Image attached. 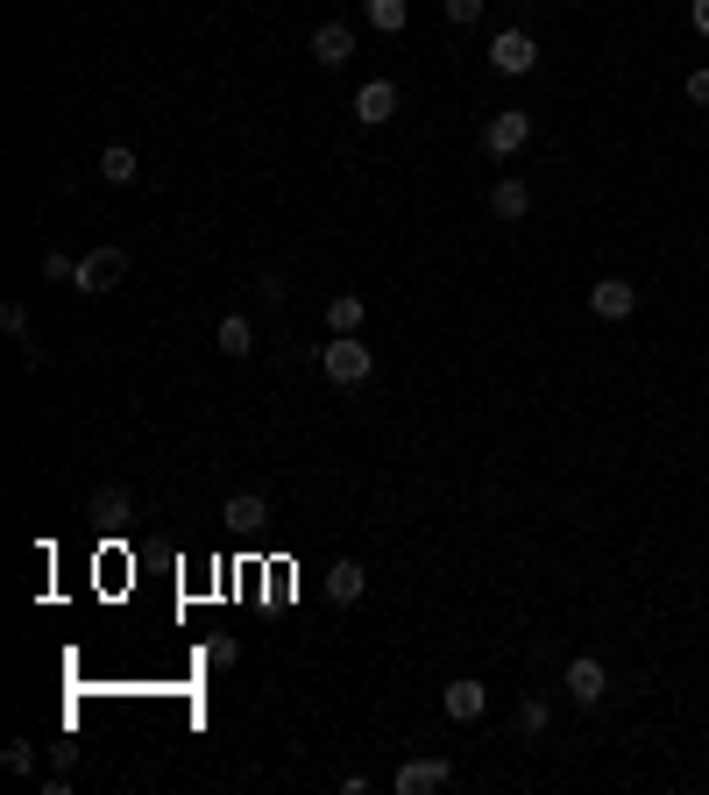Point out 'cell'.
Returning a JSON list of instances; mask_svg holds the SVG:
<instances>
[{
    "label": "cell",
    "instance_id": "obj_2",
    "mask_svg": "<svg viewBox=\"0 0 709 795\" xmlns=\"http://www.w3.org/2000/svg\"><path fill=\"white\" fill-rule=\"evenodd\" d=\"M121 277H128V249H114V242H100L93 249V257H79V277H71V284H79V292L85 298H100V292H114V284Z\"/></svg>",
    "mask_w": 709,
    "mask_h": 795
},
{
    "label": "cell",
    "instance_id": "obj_5",
    "mask_svg": "<svg viewBox=\"0 0 709 795\" xmlns=\"http://www.w3.org/2000/svg\"><path fill=\"white\" fill-rule=\"evenodd\" d=\"M533 65H539V43L525 36V29H504V36L490 43V71H504V79H525Z\"/></svg>",
    "mask_w": 709,
    "mask_h": 795
},
{
    "label": "cell",
    "instance_id": "obj_16",
    "mask_svg": "<svg viewBox=\"0 0 709 795\" xmlns=\"http://www.w3.org/2000/svg\"><path fill=\"white\" fill-rule=\"evenodd\" d=\"M214 349H220V355H235V363H241V355H249V349H255V327H249V320H241V313H228V320H220V327H214Z\"/></svg>",
    "mask_w": 709,
    "mask_h": 795
},
{
    "label": "cell",
    "instance_id": "obj_8",
    "mask_svg": "<svg viewBox=\"0 0 709 795\" xmlns=\"http://www.w3.org/2000/svg\"><path fill=\"white\" fill-rule=\"evenodd\" d=\"M312 57H320L327 71H341L355 57V29L348 22H320V29H312Z\"/></svg>",
    "mask_w": 709,
    "mask_h": 795
},
{
    "label": "cell",
    "instance_id": "obj_3",
    "mask_svg": "<svg viewBox=\"0 0 709 795\" xmlns=\"http://www.w3.org/2000/svg\"><path fill=\"white\" fill-rule=\"evenodd\" d=\"M525 143H533V114H525V107H504V114H490V128H482V149H490L496 163H504V157H518Z\"/></svg>",
    "mask_w": 709,
    "mask_h": 795
},
{
    "label": "cell",
    "instance_id": "obj_7",
    "mask_svg": "<svg viewBox=\"0 0 709 795\" xmlns=\"http://www.w3.org/2000/svg\"><path fill=\"white\" fill-rule=\"evenodd\" d=\"M590 313L596 320H631V313H639V284H625V277L590 284Z\"/></svg>",
    "mask_w": 709,
    "mask_h": 795
},
{
    "label": "cell",
    "instance_id": "obj_14",
    "mask_svg": "<svg viewBox=\"0 0 709 795\" xmlns=\"http://www.w3.org/2000/svg\"><path fill=\"white\" fill-rule=\"evenodd\" d=\"M100 178H107V185H135V178H142L135 149L128 143H107V149H100Z\"/></svg>",
    "mask_w": 709,
    "mask_h": 795
},
{
    "label": "cell",
    "instance_id": "obj_27",
    "mask_svg": "<svg viewBox=\"0 0 709 795\" xmlns=\"http://www.w3.org/2000/svg\"><path fill=\"white\" fill-rule=\"evenodd\" d=\"M688 22H696V36H709V0H696V8H688Z\"/></svg>",
    "mask_w": 709,
    "mask_h": 795
},
{
    "label": "cell",
    "instance_id": "obj_24",
    "mask_svg": "<svg viewBox=\"0 0 709 795\" xmlns=\"http://www.w3.org/2000/svg\"><path fill=\"white\" fill-rule=\"evenodd\" d=\"M441 8H447V22H455V29H469V22H482V0H441Z\"/></svg>",
    "mask_w": 709,
    "mask_h": 795
},
{
    "label": "cell",
    "instance_id": "obj_15",
    "mask_svg": "<svg viewBox=\"0 0 709 795\" xmlns=\"http://www.w3.org/2000/svg\"><path fill=\"white\" fill-rule=\"evenodd\" d=\"M362 320H369V306H362V292H341V298H327V327H334V334H362Z\"/></svg>",
    "mask_w": 709,
    "mask_h": 795
},
{
    "label": "cell",
    "instance_id": "obj_19",
    "mask_svg": "<svg viewBox=\"0 0 709 795\" xmlns=\"http://www.w3.org/2000/svg\"><path fill=\"white\" fill-rule=\"evenodd\" d=\"M235 661H241V647H235L228 633H220V639H206V647H199V668H206V674H220V668H235Z\"/></svg>",
    "mask_w": 709,
    "mask_h": 795
},
{
    "label": "cell",
    "instance_id": "obj_17",
    "mask_svg": "<svg viewBox=\"0 0 709 795\" xmlns=\"http://www.w3.org/2000/svg\"><path fill=\"white\" fill-rule=\"evenodd\" d=\"M362 14H369L376 36H398V29L412 22V8H404V0H362Z\"/></svg>",
    "mask_w": 709,
    "mask_h": 795
},
{
    "label": "cell",
    "instance_id": "obj_11",
    "mask_svg": "<svg viewBox=\"0 0 709 795\" xmlns=\"http://www.w3.org/2000/svg\"><path fill=\"white\" fill-rule=\"evenodd\" d=\"M490 214L496 220H525L533 214V185H525V178H496L490 185Z\"/></svg>",
    "mask_w": 709,
    "mask_h": 795
},
{
    "label": "cell",
    "instance_id": "obj_10",
    "mask_svg": "<svg viewBox=\"0 0 709 795\" xmlns=\"http://www.w3.org/2000/svg\"><path fill=\"white\" fill-rule=\"evenodd\" d=\"M441 703H447V717H455V725H476V717L490 711V689L461 674V682H447V696H441Z\"/></svg>",
    "mask_w": 709,
    "mask_h": 795
},
{
    "label": "cell",
    "instance_id": "obj_9",
    "mask_svg": "<svg viewBox=\"0 0 709 795\" xmlns=\"http://www.w3.org/2000/svg\"><path fill=\"white\" fill-rule=\"evenodd\" d=\"M390 114H398V86H390V79H369V86H362V93H355V122L384 128Z\"/></svg>",
    "mask_w": 709,
    "mask_h": 795
},
{
    "label": "cell",
    "instance_id": "obj_4",
    "mask_svg": "<svg viewBox=\"0 0 709 795\" xmlns=\"http://www.w3.org/2000/svg\"><path fill=\"white\" fill-rule=\"evenodd\" d=\"M561 689L582 703V711H596V703L610 696V668H603L596 654H575V661H568V674H561Z\"/></svg>",
    "mask_w": 709,
    "mask_h": 795
},
{
    "label": "cell",
    "instance_id": "obj_21",
    "mask_svg": "<svg viewBox=\"0 0 709 795\" xmlns=\"http://www.w3.org/2000/svg\"><path fill=\"white\" fill-rule=\"evenodd\" d=\"M518 731H525V739H539V731H547V696H525L518 703Z\"/></svg>",
    "mask_w": 709,
    "mask_h": 795
},
{
    "label": "cell",
    "instance_id": "obj_6",
    "mask_svg": "<svg viewBox=\"0 0 709 795\" xmlns=\"http://www.w3.org/2000/svg\"><path fill=\"white\" fill-rule=\"evenodd\" d=\"M447 782H455V768H447L441 753H426V760H404L390 788H398V795H433V788H447Z\"/></svg>",
    "mask_w": 709,
    "mask_h": 795
},
{
    "label": "cell",
    "instance_id": "obj_1",
    "mask_svg": "<svg viewBox=\"0 0 709 795\" xmlns=\"http://www.w3.org/2000/svg\"><path fill=\"white\" fill-rule=\"evenodd\" d=\"M320 370H327V384H341V391H355V384H369L376 355H369V341H355V334H334V341L320 349Z\"/></svg>",
    "mask_w": 709,
    "mask_h": 795
},
{
    "label": "cell",
    "instance_id": "obj_25",
    "mask_svg": "<svg viewBox=\"0 0 709 795\" xmlns=\"http://www.w3.org/2000/svg\"><path fill=\"white\" fill-rule=\"evenodd\" d=\"M682 93L696 100V107H709V65H702V71H688V86H682Z\"/></svg>",
    "mask_w": 709,
    "mask_h": 795
},
{
    "label": "cell",
    "instance_id": "obj_18",
    "mask_svg": "<svg viewBox=\"0 0 709 795\" xmlns=\"http://www.w3.org/2000/svg\"><path fill=\"white\" fill-rule=\"evenodd\" d=\"M85 512H100V519H128V512H135L128 484H100V490H93V504H85Z\"/></svg>",
    "mask_w": 709,
    "mask_h": 795
},
{
    "label": "cell",
    "instance_id": "obj_26",
    "mask_svg": "<svg viewBox=\"0 0 709 795\" xmlns=\"http://www.w3.org/2000/svg\"><path fill=\"white\" fill-rule=\"evenodd\" d=\"M50 753H57V774H71V768H79V739H57Z\"/></svg>",
    "mask_w": 709,
    "mask_h": 795
},
{
    "label": "cell",
    "instance_id": "obj_22",
    "mask_svg": "<svg viewBox=\"0 0 709 795\" xmlns=\"http://www.w3.org/2000/svg\"><path fill=\"white\" fill-rule=\"evenodd\" d=\"M43 277H50V284H71V277H79V263H71L65 249H43Z\"/></svg>",
    "mask_w": 709,
    "mask_h": 795
},
{
    "label": "cell",
    "instance_id": "obj_13",
    "mask_svg": "<svg viewBox=\"0 0 709 795\" xmlns=\"http://www.w3.org/2000/svg\"><path fill=\"white\" fill-rule=\"evenodd\" d=\"M362 590H369V568L362 561H334L327 568V597H334V604H355Z\"/></svg>",
    "mask_w": 709,
    "mask_h": 795
},
{
    "label": "cell",
    "instance_id": "obj_23",
    "mask_svg": "<svg viewBox=\"0 0 709 795\" xmlns=\"http://www.w3.org/2000/svg\"><path fill=\"white\" fill-rule=\"evenodd\" d=\"M0 327H8L14 341H28V306H22V298H8V306H0Z\"/></svg>",
    "mask_w": 709,
    "mask_h": 795
},
{
    "label": "cell",
    "instance_id": "obj_20",
    "mask_svg": "<svg viewBox=\"0 0 709 795\" xmlns=\"http://www.w3.org/2000/svg\"><path fill=\"white\" fill-rule=\"evenodd\" d=\"M0 768H8V774H36V746H28V739H8V746H0Z\"/></svg>",
    "mask_w": 709,
    "mask_h": 795
},
{
    "label": "cell",
    "instance_id": "obj_12",
    "mask_svg": "<svg viewBox=\"0 0 709 795\" xmlns=\"http://www.w3.org/2000/svg\"><path fill=\"white\" fill-rule=\"evenodd\" d=\"M220 512H228V526H235V533H255V526L270 519V498H263V490H235Z\"/></svg>",
    "mask_w": 709,
    "mask_h": 795
}]
</instances>
